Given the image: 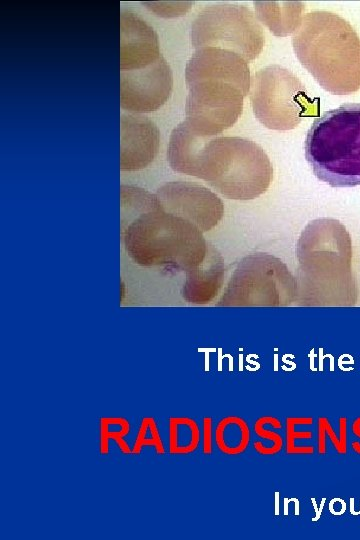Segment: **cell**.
Returning a JSON list of instances; mask_svg holds the SVG:
<instances>
[{"mask_svg": "<svg viewBox=\"0 0 360 540\" xmlns=\"http://www.w3.org/2000/svg\"><path fill=\"white\" fill-rule=\"evenodd\" d=\"M299 293L307 301L351 305L357 289L352 274V242L345 226L333 218L309 222L297 243Z\"/></svg>", "mask_w": 360, "mask_h": 540, "instance_id": "cell-1", "label": "cell"}, {"mask_svg": "<svg viewBox=\"0 0 360 540\" xmlns=\"http://www.w3.org/2000/svg\"><path fill=\"white\" fill-rule=\"evenodd\" d=\"M292 45L300 63L326 91L346 95L360 89V36L338 14L308 13Z\"/></svg>", "mask_w": 360, "mask_h": 540, "instance_id": "cell-2", "label": "cell"}, {"mask_svg": "<svg viewBox=\"0 0 360 540\" xmlns=\"http://www.w3.org/2000/svg\"><path fill=\"white\" fill-rule=\"evenodd\" d=\"M120 238L137 265L176 271L199 267L209 248L196 225L164 209L141 214L120 229Z\"/></svg>", "mask_w": 360, "mask_h": 540, "instance_id": "cell-3", "label": "cell"}, {"mask_svg": "<svg viewBox=\"0 0 360 540\" xmlns=\"http://www.w3.org/2000/svg\"><path fill=\"white\" fill-rule=\"evenodd\" d=\"M190 176L229 199L251 200L268 189L273 168L257 143L237 136H214L204 145Z\"/></svg>", "mask_w": 360, "mask_h": 540, "instance_id": "cell-4", "label": "cell"}, {"mask_svg": "<svg viewBox=\"0 0 360 540\" xmlns=\"http://www.w3.org/2000/svg\"><path fill=\"white\" fill-rule=\"evenodd\" d=\"M304 150L319 180L332 187L360 185V103L342 104L317 117Z\"/></svg>", "mask_w": 360, "mask_h": 540, "instance_id": "cell-5", "label": "cell"}, {"mask_svg": "<svg viewBox=\"0 0 360 540\" xmlns=\"http://www.w3.org/2000/svg\"><path fill=\"white\" fill-rule=\"evenodd\" d=\"M250 102L256 118L267 128L290 130L304 117H319V100L288 69L266 66L251 79Z\"/></svg>", "mask_w": 360, "mask_h": 540, "instance_id": "cell-6", "label": "cell"}, {"mask_svg": "<svg viewBox=\"0 0 360 540\" xmlns=\"http://www.w3.org/2000/svg\"><path fill=\"white\" fill-rule=\"evenodd\" d=\"M190 40L195 49L222 48L247 62L259 56L265 42L257 16L248 7L232 3L204 7L192 21Z\"/></svg>", "mask_w": 360, "mask_h": 540, "instance_id": "cell-7", "label": "cell"}, {"mask_svg": "<svg viewBox=\"0 0 360 540\" xmlns=\"http://www.w3.org/2000/svg\"><path fill=\"white\" fill-rule=\"evenodd\" d=\"M185 121L198 134L214 137L240 117L248 93L230 82L203 79L186 85Z\"/></svg>", "mask_w": 360, "mask_h": 540, "instance_id": "cell-8", "label": "cell"}, {"mask_svg": "<svg viewBox=\"0 0 360 540\" xmlns=\"http://www.w3.org/2000/svg\"><path fill=\"white\" fill-rule=\"evenodd\" d=\"M297 284L286 266L267 254L244 258L234 271L219 305L248 304L249 301H273L275 295L291 296Z\"/></svg>", "mask_w": 360, "mask_h": 540, "instance_id": "cell-9", "label": "cell"}, {"mask_svg": "<svg viewBox=\"0 0 360 540\" xmlns=\"http://www.w3.org/2000/svg\"><path fill=\"white\" fill-rule=\"evenodd\" d=\"M162 208L209 231L221 220L224 205L210 189L190 181H170L155 192Z\"/></svg>", "mask_w": 360, "mask_h": 540, "instance_id": "cell-10", "label": "cell"}, {"mask_svg": "<svg viewBox=\"0 0 360 540\" xmlns=\"http://www.w3.org/2000/svg\"><path fill=\"white\" fill-rule=\"evenodd\" d=\"M172 88L171 68L161 56L145 68L120 71V107L136 114L155 111L168 100Z\"/></svg>", "mask_w": 360, "mask_h": 540, "instance_id": "cell-11", "label": "cell"}, {"mask_svg": "<svg viewBox=\"0 0 360 540\" xmlns=\"http://www.w3.org/2000/svg\"><path fill=\"white\" fill-rule=\"evenodd\" d=\"M203 79H220L250 92L248 62L238 54L217 47L195 50L185 66L186 85Z\"/></svg>", "mask_w": 360, "mask_h": 540, "instance_id": "cell-12", "label": "cell"}, {"mask_svg": "<svg viewBox=\"0 0 360 540\" xmlns=\"http://www.w3.org/2000/svg\"><path fill=\"white\" fill-rule=\"evenodd\" d=\"M159 144L160 132L152 120L140 114L121 113V171L131 172L147 167L156 157Z\"/></svg>", "mask_w": 360, "mask_h": 540, "instance_id": "cell-13", "label": "cell"}, {"mask_svg": "<svg viewBox=\"0 0 360 540\" xmlns=\"http://www.w3.org/2000/svg\"><path fill=\"white\" fill-rule=\"evenodd\" d=\"M158 35L138 14L120 13V71L145 68L160 57Z\"/></svg>", "mask_w": 360, "mask_h": 540, "instance_id": "cell-14", "label": "cell"}, {"mask_svg": "<svg viewBox=\"0 0 360 540\" xmlns=\"http://www.w3.org/2000/svg\"><path fill=\"white\" fill-rule=\"evenodd\" d=\"M224 276L222 258L213 247L208 248L204 262L186 272L182 295L190 303L203 304L211 301L219 292Z\"/></svg>", "mask_w": 360, "mask_h": 540, "instance_id": "cell-15", "label": "cell"}, {"mask_svg": "<svg viewBox=\"0 0 360 540\" xmlns=\"http://www.w3.org/2000/svg\"><path fill=\"white\" fill-rule=\"evenodd\" d=\"M256 16L275 36L285 37L295 33L303 20L305 3L292 2H254Z\"/></svg>", "mask_w": 360, "mask_h": 540, "instance_id": "cell-16", "label": "cell"}, {"mask_svg": "<svg viewBox=\"0 0 360 540\" xmlns=\"http://www.w3.org/2000/svg\"><path fill=\"white\" fill-rule=\"evenodd\" d=\"M251 430L245 419L228 415L220 419L214 429V441L225 455L242 454L248 447Z\"/></svg>", "mask_w": 360, "mask_h": 540, "instance_id": "cell-17", "label": "cell"}, {"mask_svg": "<svg viewBox=\"0 0 360 540\" xmlns=\"http://www.w3.org/2000/svg\"><path fill=\"white\" fill-rule=\"evenodd\" d=\"M163 209L156 194L141 187L120 186V229L143 213Z\"/></svg>", "mask_w": 360, "mask_h": 540, "instance_id": "cell-18", "label": "cell"}, {"mask_svg": "<svg viewBox=\"0 0 360 540\" xmlns=\"http://www.w3.org/2000/svg\"><path fill=\"white\" fill-rule=\"evenodd\" d=\"M200 443V429L190 417H170L168 421V450L172 455L193 453Z\"/></svg>", "mask_w": 360, "mask_h": 540, "instance_id": "cell-19", "label": "cell"}, {"mask_svg": "<svg viewBox=\"0 0 360 540\" xmlns=\"http://www.w3.org/2000/svg\"><path fill=\"white\" fill-rule=\"evenodd\" d=\"M312 417H286L284 447L286 454L310 455L314 454L315 446L308 443L313 438L311 430H302L305 426H311Z\"/></svg>", "mask_w": 360, "mask_h": 540, "instance_id": "cell-20", "label": "cell"}, {"mask_svg": "<svg viewBox=\"0 0 360 540\" xmlns=\"http://www.w3.org/2000/svg\"><path fill=\"white\" fill-rule=\"evenodd\" d=\"M282 428V422L274 416L264 415L257 418L253 424V431L261 440L253 442V449L264 456L279 453L284 447V438L276 430Z\"/></svg>", "mask_w": 360, "mask_h": 540, "instance_id": "cell-21", "label": "cell"}, {"mask_svg": "<svg viewBox=\"0 0 360 540\" xmlns=\"http://www.w3.org/2000/svg\"><path fill=\"white\" fill-rule=\"evenodd\" d=\"M99 450L109 453V441L113 440L123 454H131L132 447L124 437L130 432V423L123 417H102L99 421Z\"/></svg>", "mask_w": 360, "mask_h": 540, "instance_id": "cell-22", "label": "cell"}, {"mask_svg": "<svg viewBox=\"0 0 360 540\" xmlns=\"http://www.w3.org/2000/svg\"><path fill=\"white\" fill-rule=\"evenodd\" d=\"M144 447H154L157 454L165 453V447L153 417H143L132 445V454L138 455Z\"/></svg>", "mask_w": 360, "mask_h": 540, "instance_id": "cell-23", "label": "cell"}, {"mask_svg": "<svg viewBox=\"0 0 360 540\" xmlns=\"http://www.w3.org/2000/svg\"><path fill=\"white\" fill-rule=\"evenodd\" d=\"M151 12L158 16L171 18L185 15L193 1H148L142 2Z\"/></svg>", "mask_w": 360, "mask_h": 540, "instance_id": "cell-24", "label": "cell"}, {"mask_svg": "<svg viewBox=\"0 0 360 540\" xmlns=\"http://www.w3.org/2000/svg\"><path fill=\"white\" fill-rule=\"evenodd\" d=\"M324 425L326 436H328L333 448L338 454L347 453V418L340 417L338 420V434H336L333 426L327 417H321Z\"/></svg>", "mask_w": 360, "mask_h": 540, "instance_id": "cell-25", "label": "cell"}, {"mask_svg": "<svg viewBox=\"0 0 360 540\" xmlns=\"http://www.w3.org/2000/svg\"><path fill=\"white\" fill-rule=\"evenodd\" d=\"M203 431H202V450L205 455H209L212 453L213 450V438H214V431H213V420L211 417H204L203 420Z\"/></svg>", "mask_w": 360, "mask_h": 540, "instance_id": "cell-26", "label": "cell"}, {"mask_svg": "<svg viewBox=\"0 0 360 540\" xmlns=\"http://www.w3.org/2000/svg\"><path fill=\"white\" fill-rule=\"evenodd\" d=\"M326 450V434L322 418L319 417L317 420V452L318 454L323 455L326 453Z\"/></svg>", "mask_w": 360, "mask_h": 540, "instance_id": "cell-27", "label": "cell"}, {"mask_svg": "<svg viewBox=\"0 0 360 540\" xmlns=\"http://www.w3.org/2000/svg\"><path fill=\"white\" fill-rule=\"evenodd\" d=\"M351 431H352V434L357 437V438H360V416H358L357 418H355L351 424ZM356 454L360 455V448H358L356 451H354Z\"/></svg>", "mask_w": 360, "mask_h": 540, "instance_id": "cell-28", "label": "cell"}]
</instances>
